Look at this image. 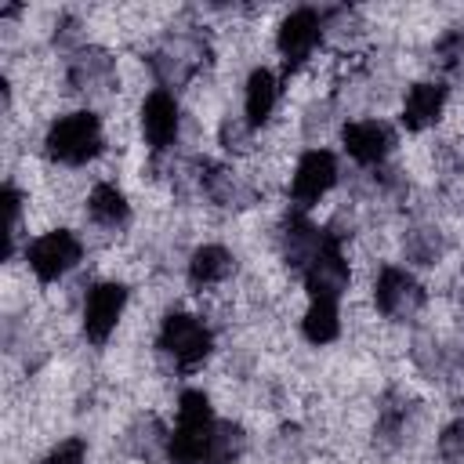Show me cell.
<instances>
[{"label": "cell", "mask_w": 464, "mask_h": 464, "mask_svg": "<svg viewBox=\"0 0 464 464\" xmlns=\"http://www.w3.org/2000/svg\"><path fill=\"white\" fill-rule=\"evenodd\" d=\"M232 268H236V257L225 246L207 243L188 257V283L192 286H214V283H225L232 276Z\"/></svg>", "instance_id": "d6986e66"}, {"label": "cell", "mask_w": 464, "mask_h": 464, "mask_svg": "<svg viewBox=\"0 0 464 464\" xmlns=\"http://www.w3.org/2000/svg\"><path fill=\"white\" fill-rule=\"evenodd\" d=\"M65 76L76 91H105L112 87V76H116V58L102 47H72L69 51V62H65Z\"/></svg>", "instance_id": "5bb4252c"}, {"label": "cell", "mask_w": 464, "mask_h": 464, "mask_svg": "<svg viewBox=\"0 0 464 464\" xmlns=\"http://www.w3.org/2000/svg\"><path fill=\"white\" fill-rule=\"evenodd\" d=\"M199 188L210 203L228 207V210H243L257 199L254 188L246 181H239V174L232 167H221V163H203L199 167Z\"/></svg>", "instance_id": "9a60e30c"}, {"label": "cell", "mask_w": 464, "mask_h": 464, "mask_svg": "<svg viewBox=\"0 0 464 464\" xmlns=\"http://www.w3.org/2000/svg\"><path fill=\"white\" fill-rule=\"evenodd\" d=\"M301 279H304V290H308L312 301H341V294L348 290L352 272H348V261L341 254V236L337 232L326 228V243H323L319 257L301 272Z\"/></svg>", "instance_id": "52a82bcc"}, {"label": "cell", "mask_w": 464, "mask_h": 464, "mask_svg": "<svg viewBox=\"0 0 464 464\" xmlns=\"http://www.w3.org/2000/svg\"><path fill=\"white\" fill-rule=\"evenodd\" d=\"M442 105H446V83H435V80H424V83H413L402 98V127L406 130H428L431 123H439L442 116Z\"/></svg>", "instance_id": "2e32d148"}, {"label": "cell", "mask_w": 464, "mask_h": 464, "mask_svg": "<svg viewBox=\"0 0 464 464\" xmlns=\"http://www.w3.org/2000/svg\"><path fill=\"white\" fill-rule=\"evenodd\" d=\"M439 457L446 464H464V417L442 428V435H439Z\"/></svg>", "instance_id": "83f0119b"}, {"label": "cell", "mask_w": 464, "mask_h": 464, "mask_svg": "<svg viewBox=\"0 0 464 464\" xmlns=\"http://www.w3.org/2000/svg\"><path fill=\"white\" fill-rule=\"evenodd\" d=\"M130 446L145 464H170V431H163L152 417L130 431Z\"/></svg>", "instance_id": "44dd1931"}, {"label": "cell", "mask_w": 464, "mask_h": 464, "mask_svg": "<svg viewBox=\"0 0 464 464\" xmlns=\"http://www.w3.org/2000/svg\"><path fill=\"white\" fill-rule=\"evenodd\" d=\"M243 450H246V435H243V428L232 424V420H218L214 431H210L203 464H236Z\"/></svg>", "instance_id": "7402d4cb"}, {"label": "cell", "mask_w": 464, "mask_h": 464, "mask_svg": "<svg viewBox=\"0 0 464 464\" xmlns=\"http://www.w3.org/2000/svg\"><path fill=\"white\" fill-rule=\"evenodd\" d=\"M406 417H410V402L399 392H388L377 410V435L384 446H395L406 435Z\"/></svg>", "instance_id": "cb8c5ba5"}, {"label": "cell", "mask_w": 464, "mask_h": 464, "mask_svg": "<svg viewBox=\"0 0 464 464\" xmlns=\"http://www.w3.org/2000/svg\"><path fill=\"white\" fill-rule=\"evenodd\" d=\"M435 65L446 72L464 69V29H446L435 40Z\"/></svg>", "instance_id": "d4e9b609"}, {"label": "cell", "mask_w": 464, "mask_h": 464, "mask_svg": "<svg viewBox=\"0 0 464 464\" xmlns=\"http://www.w3.org/2000/svg\"><path fill=\"white\" fill-rule=\"evenodd\" d=\"M102 145H105L102 120L91 109H76V112L58 116L44 134L47 160H54L62 167H83L87 160H94L102 152Z\"/></svg>", "instance_id": "6da1fadb"}, {"label": "cell", "mask_w": 464, "mask_h": 464, "mask_svg": "<svg viewBox=\"0 0 464 464\" xmlns=\"http://www.w3.org/2000/svg\"><path fill=\"white\" fill-rule=\"evenodd\" d=\"M178 127H181V109H178V98L170 91H152L145 102H141V134L149 141V149L163 152L178 141Z\"/></svg>", "instance_id": "4fadbf2b"}, {"label": "cell", "mask_w": 464, "mask_h": 464, "mask_svg": "<svg viewBox=\"0 0 464 464\" xmlns=\"http://www.w3.org/2000/svg\"><path fill=\"white\" fill-rule=\"evenodd\" d=\"M218 138H221V145H225L228 152H246V149H250V138H254V127H250L243 116H228V120H221Z\"/></svg>", "instance_id": "4316f807"}, {"label": "cell", "mask_w": 464, "mask_h": 464, "mask_svg": "<svg viewBox=\"0 0 464 464\" xmlns=\"http://www.w3.org/2000/svg\"><path fill=\"white\" fill-rule=\"evenodd\" d=\"M83 257V243L76 239V232L69 228H54V232H44L36 236L29 246H25V261L33 268V276L40 283H54L62 279L69 268H76Z\"/></svg>", "instance_id": "5b68a950"}, {"label": "cell", "mask_w": 464, "mask_h": 464, "mask_svg": "<svg viewBox=\"0 0 464 464\" xmlns=\"http://www.w3.org/2000/svg\"><path fill=\"white\" fill-rule=\"evenodd\" d=\"M4 210H7V232H4V257L14 254L18 232H22V192L14 185H4Z\"/></svg>", "instance_id": "484cf974"}, {"label": "cell", "mask_w": 464, "mask_h": 464, "mask_svg": "<svg viewBox=\"0 0 464 464\" xmlns=\"http://www.w3.org/2000/svg\"><path fill=\"white\" fill-rule=\"evenodd\" d=\"M323 243H326V228L312 225V221L304 218V210H290V214L283 218V225H279V250H283V261H286L290 268L304 272V268L319 257Z\"/></svg>", "instance_id": "30bf717a"}, {"label": "cell", "mask_w": 464, "mask_h": 464, "mask_svg": "<svg viewBox=\"0 0 464 464\" xmlns=\"http://www.w3.org/2000/svg\"><path fill=\"white\" fill-rule=\"evenodd\" d=\"M442 250H446V239H442V232L435 225H413L402 236V254L413 265H435L442 257Z\"/></svg>", "instance_id": "603a6c76"}, {"label": "cell", "mask_w": 464, "mask_h": 464, "mask_svg": "<svg viewBox=\"0 0 464 464\" xmlns=\"http://www.w3.org/2000/svg\"><path fill=\"white\" fill-rule=\"evenodd\" d=\"M156 344H160V352L170 355L178 366L192 370V366H199V362L210 355L214 337H210V330L203 326V319H196V315H188V312H170V315L163 319V326H160Z\"/></svg>", "instance_id": "277c9868"}, {"label": "cell", "mask_w": 464, "mask_h": 464, "mask_svg": "<svg viewBox=\"0 0 464 464\" xmlns=\"http://www.w3.org/2000/svg\"><path fill=\"white\" fill-rule=\"evenodd\" d=\"M373 304H377V312H381L384 319H392V323H410V319H417V312L424 308V290H420V283H417L406 268L384 265V268L377 272V283H373Z\"/></svg>", "instance_id": "8992f818"}, {"label": "cell", "mask_w": 464, "mask_h": 464, "mask_svg": "<svg viewBox=\"0 0 464 464\" xmlns=\"http://www.w3.org/2000/svg\"><path fill=\"white\" fill-rule=\"evenodd\" d=\"M301 334L304 341L312 344H330L337 341L341 334V312H337V301H312L304 319H301Z\"/></svg>", "instance_id": "ffe728a7"}, {"label": "cell", "mask_w": 464, "mask_h": 464, "mask_svg": "<svg viewBox=\"0 0 464 464\" xmlns=\"http://www.w3.org/2000/svg\"><path fill=\"white\" fill-rule=\"evenodd\" d=\"M83 457H87V442L83 439H65L40 464H83Z\"/></svg>", "instance_id": "f1b7e54d"}, {"label": "cell", "mask_w": 464, "mask_h": 464, "mask_svg": "<svg viewBox=\"0 0 464 464\" xmlns=\"http://www.w3.org/2000/svg\"><path fill=\"white\" fill-rule=\"evenodd\" d=\"M218 417L210 410V399L196 388L181 392L178 399V424L170 431V464H203L207 442Z\"/></svg>", "instance_id": "7a4b0ae2"}, {"label": "cell", "mask_w": 464, "mask_h": 464, "mask_svg": "<svg viewBox=\"0 0 464 464\" xmlns=\"http://www.w3.org/2000/svg\"><path fill=\"white\" fill-rule=\"evenodd\" d=\"M203 62H207V44L199 33H170L149 54V69L156 72L163 91L185 87L203 69Z\"/></svg>", "instance_id": "3957f363"}, {"label": "cell", "mask_w": 464, "mask_h": 464, "mask_svg": "<svg viewBox=\"0 0 464 464\" xmlns=\"http://www.w3.org/2000/svg\"><path fill=\"white\" fill-rule=\"evenodd\" d=\"M341 145H344V152H348L355 163H362V167H381L384 156H388L392 145H395V134H392V127H388L384 120H352V123H344V130H341Z\"/></svg>", "instance_id": "8fae6325"}, {"label": "cell", "mask_w": 464, "mask_h": 464, "mask_svg": "<svg viewBox=\"0 0 464 464\" xmlns=\"http://www.w3.org/2000/svg\"><path fill=\"white\" fill-rule=\"evenodd\" d=\"M337 181V156L330 149H308L297 167H294V178H290V196L297 203V210H308L315 207Z\"/></svg>", "instance_id": "ba28073f"}, {"label": "cell", "mask_w": 464, "mask_h": 464, "mask_svg": "<svg viewBox=\"0 0 464 464\" xmlns=\"http://www.w3.org/2000/svg\"><path fill=\"white\" fill-rule=\"evenodd\" d=\"M127 308V286L123 283H94L83 301V337L91 344H105L116 330L120 315Z\"/></svg>", "instance_id": "9c48e42d"}, {"label": "cell", "mask_w": 464, "mask_h": 464, "mask_svg": "<svg viewBox=\"0 0 464 464\" xmlns=\"http://www.w3.org/2000/svg\"><path fill=\"white\" fill-rule=\"evenodd\" d=\"M279 102V80L272 69H254L246 76V94H243V120L257 130L261 123H268L272 109Z\"/></svg>", "instance_id": "e0dca14e"}, {"label": "cell", "mask_w": 464, "mask_h": 464, "mask_svg": "<svg viewBox=\"0 0 464 464\" xmlns=\"http://www.w3.org/2000/svg\"><path fill=\"white\" fill-rule=\"evenodd\" d=\"M87 214H91V221L102 225V228H123V225L130 221V203H127V196H123L116 185L98 181V185L91 188V196H87Z\"/></svg>", "instance_id": "ac0fdd59"}, {"label": "cell", "mask_w": 464, "mask_h": 464, "mask_svg": "<svg viewBox=\"0 0 464 464\" xmlns=\"http://www.w3.org/2000/svg\"><path fill=\"white\" fill-rule=\"evenodd\" d=\"M323 40V18L312 11V7H297L290 11L283 22H279V33H276V47L279 54L286 58V65H301L315 44Z\"/></svg>", "instance_id": "7c38bea8"}]
</instances>
